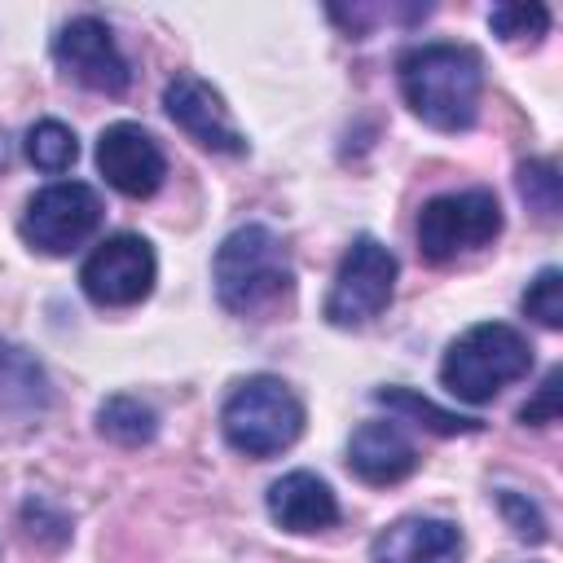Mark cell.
<instances>
[{
  "mask_svg": "<svg viewBox=\"0 0 563 563\" xmlns=\"http://www.w3.org/2000/svg\"><path fill=\"white\" fill-rule=\"evenodd\" d=\"M97 167L106 176L110 189H119L123 198H150L163 176H167V158L158 150V141L141 128V123H110L97 136Z\"/></svg>",
  "mask_w": 563,
  "mask_h": 563,
  "instance_id": "11",
  "label": "cell"
},
{
  "mask_svg": "<svg viewBox=\"0 0 563 563\" xmlns=\"http://www.w3.org/2000/svg\"><path fill=\"white\" fill-rule=\"evenodd\" d=\"M563 369H550L545 378H541V387L532 391V400H523L519 405V422L523 427H550V422H559V409H563Z\"/></svg>",
  "mask_w": 563,
  "mask_h": 563,
  "instance_id": "22",
  "label": "cell"
},
{
  "mask_svg": "<svg viewBox=\"0 0 563 563\" xmlns=\"http://www.w3.org/2000/svg\"><path fill=\"white\" fill-rule=\"evenodd\" d=\"M347 471L365 484H400L418 471V449L396 422H361L347 440Z\"/></svg>",
  "mask_w": 563,
  "mask_h": 563,
  "instance_id": "12",
  "label": "cell"
},
{
  "mask_svg": "<svg viewBox=\"0 0 563 563\" xmlns=\"http://www.w3.org/2000/svg\"><path fill=\"white\" fill-rule=\"evenodd\" d=\"M515 185H519V198L528 202V211H537L541 220H554V216H559L563 180H559V167H554L550 158H528V163H519Z\"/></svg>",
  "mask_w": 563,
  "mask_h": 563,
  "instance_id": "19",
  "label": "cell"
},
{
  "mask_svg": "<svg viewBox=\"0 0 563 563\" xmlns=\"http://www.w3.org/2000/svg\"><path fill=\"white\" fill-rule=\"evenodd\" d=\"M158 260L141 233H110L79 264V286L97 308H132L154 290Z\"/></svg>",
  "mask_w": 563,
  "mask_h": 563,
  "instance_id": "8",
  "label": "cell"
},
{
  "mask_svg": "<svg viewBox=\"0 0 563 563\" xmlns=\"http://www.w3.org/2000/svg\"><path fill=\"white\" fill-rule=\"evenodd\" d=\"M264 506H268L273 523L286 532H321V528L339 523V497L312 471H286L282 479H273Z\"/></svg>",
  "mask_w": 563,
  "mask_h": 563,
  "instance_id": "14",
  "label": "cell"
},
{
  "mask_svg": "<svg viewBox=\"0 0 563 563\" xmlns=\"http://www.w3.org/2000/svg\"><path fill=\"white\" fill-rule=\"evenodd\" d=\"M497 506H501V515L510 519V528H515V537L519 541H545V515L528 501V497H519V493H497Z\"/></svg>",
  "mask_w": 563,
  "mask_h": 563,
  "instance_id": "23",
  "label": "cell"
},
{
  "mask_svg": "<svg viewBox=\"0 0 563 563\" xmlns=\"http://www.w3.org/2000/svg\"><path fill=\"white\" fill-rule=\"evenodd\" d=\"M497 233H501V202L493 189L440 194L418 211V251L431 264H449L466 251H479Z\"/></svg>",
  "mask_w": 563,
  "mask_h": 563,
  "instance_id": "5",
  "label": "cell"
},
{
  "mask_svg": "<svg viewBox=\"0 0 563 563\" xmlns=\"http://www.w3.org/2000/svg\"><path fill=\"white\" fill-rule=\"evenodd\" d=\"M374 400L387 405L391 413H400V418H409V422L435 431V435H471V431L484 427L479 418H462V413H453V409H440L435 400H427V396H418V391H409V387H378Z\"/></svg>",
  "mask_w": 563,
  "mask_h": 563,
  "instance_id": "17",
  "label": "cell"
},
{
  "mask_svg": "<svg viewBox=\"0 0 563 563\" xmlns=\"http://www.w3.org/2000/svg\"><path fill=\"white\" fill-rule=\"evenodd\" d=\"M48 405V378L40 369V361L26 347L0 343V409H44Z\"/></svg>",
  "mask_w": 563,
  "mask_h": 563,
  "instance_id": "15",
  "label": "cell"
},
{
  "mask_svg": "<svg viewBox=\"0 0 563 563\" xmlns=\"http://www.w3.org/2000/svg\"><path fill=\"white\" fill-rule=\"evenodd\" d=\"M163 110H167V119H172L185 136H194L202 150H216V154H246V136L238 132V123L229 119L224 97H220L207 79H198V75H176V79H167V88H163Z\"/></svg>",
  "mask_w": 563,
  "mask_h": 563,
  "instance_id": "10",
  "label": "cell"
},
{
  "mask_svg": "<svg viewBox=\"0 0 563 563\" xmlns=\"http://www.w3.org/2000/svg\"><path fill=\"white\" fill-rule=\"evenodd\" d=\"M528 369H532V343L506 321H479L449 343L440 361V383L449 396L466 405H488L501 387L528 378Z\"/></svg>",
  "mask_w": 563,
  "mask_h": 563,
  "instance_id": "2",
  "label": "cell"
},
{
  "mask_svg": "<svg viewBox=\"0 0 563 563\" xmlns=\"http://www.w3.org/2000/svg\"><path fill=\"white\" fill-rule=\"evenodd\" d=\"M97 431L110 440V444H123V449H136V444H150L158 435V413L154 405H145L141 396H106L101 409H97Z\"/></svg>",
  "mask_w": 563,
  "mask_h": 563,
  "instance_id": "16",
  "label": "cell"
},
{
  "mask_svg": "<svg viewBox=\"0 0 563 563\" xmlns=\"http://www.w3.org/2000/svg\"><path fill=\"white\" fill-rule=\"evenodd\" d=\"M53 62L84 88L92 92H106V97H119L128 92L132 84V70H128V57L119 53L110 26L92 13H79L70 18L57 35H53Z\"/></svg>",
  "mask_w": 563,
  "mask_h": 563,
  "instance_id": "9",
  "label": "cell"
},
{
  "mask_svg": "<svg viewBox=\"0 0 563 563\" xmlns=\"http://www.w3.org/2000/svg\"><path fill=\"white\" fill-rule=\"evenodd\" d=\"M396 255L374 238V233H361L352 238V246L343 251L339 260V273H334V286L325 295V321L339 325V330H356L365 321H374L387 303H391V290H396Z\"/></svg>",
  "mask_w": 563,
  "mask_h": 563,
  "instance_id": "6",
  "label": "cell"
},
{
  "mask_svg": "<svg viewBox=\"0 0 563 563\" xmlns=\"http://www.w3.org/2000/svg\"><path fill=\"white\" fill-rule=\"evenodd\" d=\"M374 563H462V532L449 519L409 515L387 523L374 545Z\"/></svg>",
  "mask_w": 563,
  "mask_h": 563,
  "instance_id": "13",
  "label": "cell"
},
{
  "mask_svg": "<svg viewBox=\"0 0 563 563\" xmlns=\"http://www.w3.org/2000/svg\"><path fill=\"white\" fill-rule=\"evenodd\" d=\"M220 431H224L229 449H238L246 457H273L299 440L303 400L277 374H251L229 391V400L220 409Z\"/></svg>",
  "mask_w": 563,
  "mask_h": 563,
  "instance_id": "4",
  "label": "cell"
},
{
  "mask_svg": "<svg viewBox=\"0 0 563 563\" xmlns=\"http://www.w3.org/2000/svg\"><path fill=\"white\" fill-rule=\"evenodd\" d=\"M405 106L435 132H466L479 114L484 62L466 44H413L396 62Z\"/></svg>",
  "mask_w": 563,
  "mask_h": 563,
  "instance_id": "1",
  "label": "cell"
},
{
  "mask_svg": "<svg viewBox=\"0 0 563 563\" xmlns=\"http://www.w3.org/2000/svg\"><path fill=\"white\" fill-rule=\"evenodd\" d=\"M22 150H26V158H31L40 172H48V176L70 172V163L79 158V141H75V132H70L66 123H57V119H40V123H31Z\"/></svg>",
  "mask_w": 563,
  "mask_h": 563,
  "instance_id": "18",
  "label": "cell"
},
{
  "mask_svg": "<svg viewBox=\"0 0 563 563\" xmlns=\"http://www.w3.org/2000/svg\"><path fill=\"white\" fill-rule=\"evenodd\" d=\"M211 282L220 308L246 317L290 290V255L268 224H242L216 246Z\"/></svg>",
  "mask_w": 563,
  "mask_h": 563,
  "instance_id": "3",
  "label": "cell"
},
{
  "mask_svg": "<svg viewBox=\"0 0 563 563\" xmlns=\"http://www.w3.org/2000/svg\"><path fill=\"white\" fill-rule=\"evenodd\" d=\"M22 238L26 246L44 251V255H70L75 246H84L97 229H101V198L92 185L84 180H57L44 185L26 211H22Z\"/></svg>",
  "mask_w": 563,
  "mask_h": 563,
  "instance_id": "7",
  "label": "cell"
},
{
  "mask_svg": "<svg viewBox=\"0 0 563 563\" xmlns=\"http://www.w3.org/2000/svg\"><path fill=\"white\" fill-rule=\"evenodd\" d=\"M488 26L506 40V44H537L550 31V9L545 4H493L488 9Z\"/></svg>",
  "mask_w": 563,
  "mask_h": 563,
  "instance_id": "20",
  "label": "cell"
},
{
  "mask_svg": "<svg viewBox=\"0 0 563 563\" xmlns=\"http://www.w3.org/2000/svg\"><path fill=\"white\" fill-rule=\"evenodd\" d=\"M523 312L532 317V321H541L545 330H559L563 325V273L550 264V268H541L532 282H528V290H523Z\"/></svg>",
  "mask_w": 563,
  "mask_h": 563,
  "instance_id": "21",
  "label": "cell"
}]
</instances>
